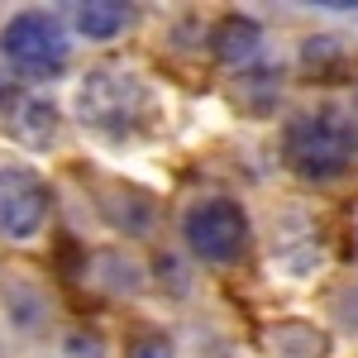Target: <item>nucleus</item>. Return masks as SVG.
<instances>
[{
  "label": "nucleus",
  "mask_w": 358,
  "mask_h": 358,
  "mask_svg": "<svg viewBox=\"0 0 358 358\" xmlns=\"http://www.w3.org/2000/svg\"><path fill=\"white\" fill-rule=\"evenodd\" d=\"M315 325L330 339L358 344V277H339L330 292L320 296V320Z\"/></svg>",
  "instance_id": "obj_14"
},
{
  "label": "nucleus",
  "mask_w": 358,
  "mask_h": 358,
  "mask_svg": "<svg viewBox=\"0 0 358 358\" xmlns=\"http://www.w3.org/2000/svg\"><path fill=\"white\" fill-rule=\"evenodd\" d=\"M91 210H96V220L106 224V234L120 239V244H158L163 239V201L158 192H148V187H138L129 177H106V182H96V192H91Z\"/></svg>",
  "instance_id": "obj_7"
},
{
  "label": "nucleus",
  "mask_w": 358,
  "mask_h": 358,
  "mask_svg": "<svg viewBox=\"0 0 358 358\" xmlns=\"http://www.w3.org/2000/svg\"><path fill=\"white\" fill-rule=\"evenodd\" d=\"M10 96H15V86H10V77H5V67H0V110L10 106Z\"/></svg>",
  "instance_id": "obj_20"
},
{
  "label": "nucleus",
  "mask_w": 358,
  "mask_h": 358,
  "mask_svg": "<svg viewBox=\"0 0 358 358\" xmlns=\"http://www.w3.org/2000/svg\"><path fill=\"white\" fill-rule=\"evenodd\" d=\"M182 354H192V358H244L248 349L239 344V339H229L224 330H196L192 334V344H182Z\"/></svg>",
  "instance_id": "obj_18"
},
{
  "label": "nucleus",
  "mask_w": 358,
  "mask_h": 358,
  "mask_svg": "<svg viewBox=\"0 0 358 358\" xmlns=\"http://www.w3.org/2000/svg\"><path fill=\"white\" fill-rule=\"evenodd\" d=\"M57 192L34 163H0V244L29 248L53 224Z\"/></svg>",
  "instance_id": "obj_5"
},
{
  "label": "nucleus",
  "mask_w": 358,
  "mask_h": 358,
  "mask_svg": "<svg viewBox=\"0 0 358 358\" xmlns=\"http://www.w3.org/2000/svg\"><path fill=\"white\" fill-rule=\"evenodd\" d=\"M24 358H53V349H34V354H24Z\"/></svg>",
  "instance_id": "obj_22"
},
{
  "label": "nucleus",
  "mask_w": 358,
  "mask_h": 358,
  "mask_svg": "<svg viewBox=\"0 0 358 358\" xmlns=\"http://www.w3.org/2000/svg\"><path fill=\"white\" fill-rule=\"evenodd\" d=\"M67 29L77 43H120L134 29V5L124 0H77L67 5Z\"/></svg>",
  "instance_id": "obj_11"
},
{
  "label": "nucleus",
  "mask_w": 358,
  "mask_h": 358,
  "mask_svg": "<svg viewBox=\"0 0 358 358\" xmlns=\"http://www.w3.org/2000/svg\"><path fill=\"white\" fill-rule=\"evenodd\" d=\"M5 110H10L15 138H20L24 148H34V153L57 148V138H62V129H67V106L57 101L48 86H29V91H20V96H10Z\"/></svg>",
  "instance_id": "obj_9"
},
{
  "label": "nucleus",
  "mask_w": 358,
  "mask_h": 358,
  "mask_svg": "<svg viewBox=\"0 0 358 358\" xmlns=\"http://www.w3.org/2000/svg\"><path fill=\"white\" fill-rule=\"evenodd\" d=\"M53 358H115V344L96 325H77V320L67 325L62 320V330L53 334Z\"/></svg>",
  "instance_id": "obj_15"
},
{
  "label": "nucleus",
  "mask_w": 358,
  "mask_h": 358,
  "mask_svg": "<svg viewBox=\"0 0 358 358\" xmlns=\"http://www.w3.org/2000/svg\"><path fill=\"white\" fill-rule=\"evenodd\" d=\"M344 62H349V48L334 34H310L301 43V72H310V77H325L330 67H344Z\"/></svg>",
  "instance_id": "obj_17"
},
{
  "label": "nucleus",
  "mask_w": 358,
  "mask_h": 358,
  "mask_svg": "<svg viewBox=\"0 0 358 358\" xmlns=\"http://www.w3.org/2000/svg\"><path fill=\"white\" fill-rule=\"evenodd\" d=\"M62 330V301L34 268H5L0 273V334L10 344H48Z\"/></svg>",
  "instance_id": "obj_6"
},
{
  "label": "nucleus",
  "mask_w": 358,
  "mask_h": 358,
  "mask_svg": "<svg viewBox=\"0 0 358 358\" xmlns=\"http://www.w3.org/2000/svg\"><path fill=\"white\" fill-rule=\"evenodd\" d=\"M82 287L96 292L101 301H115V306H134L143 296H153L148 253L134 248V244H120V239L91 244L86 258H82Z\"/></svg>",
  "instance_id": "obj_8"
},
{
  "label": "nucleus",
  "mask_w": 358,
  "mask_h": 358,
  "mask_svg": "<svg viewBox=\"0 0 358 358\" xmlns=\"http://www.w3.org/2000/svg\"><path fill=\"white\" fill-rule=\"evenodd\" d=\"M206 43H210V57L220 62L224 72H234V77H244V72L268 62V29L258 24L253 15H224L220 24L210 29Z\"/></svg>",
  "instance_id": "obj_10"
},
{
  "label": "nucleus",
  "mask_w": 358,
  "mask_h": 358,
  "mask_svg": "<svg viewBox=\"0 0 358 358\" xmlns=\"http://www.w3.org/2000/svg\"><path fill=\"white\" fill-rule=\"evenodd\" d=\"M172 244L192 258L196 268H239L253 248V215L239 196L201 192L182 201L172 220Z\"/></svg>",
  "instance_id": "obj_3"
},
{
  "label": "nucleus",
  "mask_w": 358,
  "mask_h": 358,
  "mask_svg": "<svg viewBox=\"0 0 358 358\" xmlns=\"http://www.w3.org/2000/svg\"><path fill=\"white\" fill-rule=\"evenodd\" d=\"M258 354L263 358H325L330 354V334L306 315H287V320H268L258 330Z\"/></svg>",
  "instance_id": "obj_12"
},
{
  "label": "nucleus",
  "mask_w": 358,
  "mask_h": 358,
  "mask_svg": "<svg viewBox=\"0 0 358 358\" xmlns=\"http://www.w3.org/2000/svg\"><path fill=\"white\" fill-rule=\"evenodd\" d=\"M148 268H153V292H163L167 301H192L201 292V268L177 244H163L148 258Z\"/></svg>",
  "instance_id": "obj_13"
},
{
  "label": "nucleus",
  "mask_w": 358,
  "mask_h": 358,
  "mask_svg": "<svg viewBox=\"0 0 358 358\" xmlns=\"http://www.w3.org/2000/svg\"><path fill=\"white\" fill-rule=\"evenodd\" d=\"M67 115L86 134L129 138L153 115V82L134 62H91L86 72H77V86L67 96Z\"/></svg>",
  "instance_id": "obj_1"
},
{
  "label": "nucleus",
  "mask_w": 358,
  "mask_h": 358,
  "mask_svg": "<svg viewBox=\"0 0 358 358\" xmlns=\"http://www.w3.org/2000/svg\"><path fill=\"white\" fill-rule=\"evenodd\" d=\"M10 349H15V344H10V339L0 334V358H15V354H10Z\"/></svg>",
  "instance_id": "obj_21"
},
{
  "label": "nucleus",
  "mask_w": 358,
  "mask_h": 358,
  "mask_svg": "<svg viewBox=\"0 0 358 358\" xmlns=\"http://www.w3.org/2000/svg\"><path fill=\"white\" fill-rule=\"evenodd\" d=\"M77 53V38L57 10H15L0 20V67L5 77L48 86L57 82Z\"/></svg>",
  "instance_id": "obj_4"
},
{
  "label": "nucleus",
  "mask_w": 358,
  "mask_h": 358,
  "mask_svg": "<svg viewBox=\"0 0 358 358\" xmlns=\"http://www.w3.org/2000/svg\"><path fill=\"white\" fill-rule=\"evenodd\" d=\"M120 358H187L182 354V339L163 325H134L124 334V354Z\"/></svg>",
  "instance_id": "obj_16"
},
{
  "label": "nucleus",
  "mask_w": 358,
  "mask_h": 358,
  "mask_svg": "<svg viewBox=\"0 0 358 358\" xmlns=\"http://www.w3.org/2000/svg\"><path fill=\"white\" fill-rule=\"evenodd\" d=\"M315 10H325L334 20H358V5H334V0H325V5H315Z\"/></svg>",
  "instance_id": "obj_19"
},
{
  "label": "nucleus",
  "mask_w": 358,
  "mask_h": 358,
  "mask_svg": "<svg viewBox=\"0 0 358 358\" xmlns=\"http://www.w3.org/2000/svg\"><path fill=\"white\" fill-rule=\"evenodd\" d=\"M277 153H282V167L296 182H306V187H334L358 163V129L344 110L310 106V110H296L282 120Z\"/></svg>",
  "instance_id": "obj_2"
},
{
  "label": "nucleus",
  "mask_w": 358,
  "mask_h": 358,
  "mask_svg": "<svg viewBox=\"0 0 358 358\" xmlns=\"http://www.w3.org/2000/svg\"><path fill=\"white\" fill-rule=\"evenodd\" d=\"M349 120H354V129H358V91H354V110H349Z\"/></svg>",
  "instance_id": "obj_23"
},
{
  "label": "nucleus",
  "mask_w": 358,
  "mask_h": 358,
  "mask_svg": "<svg viewBox=\"0 0 358 358\" xmlns=\"http://www.w3.org/2000/svg\"><path fill=\"white\" fill-rule=\"evenodd\" d=\"M0 273H5V268H0Z\"/></svg>",
  "instance_id": "obj_24"
}]
</instances>
